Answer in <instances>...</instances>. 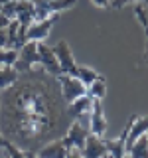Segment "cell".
Returning a JSON list of instances; mask_svg holds the SVG:
<instances>
[{"label": "cell", "instance_id": "obj_1", "mask_svg": "<svg viewBox=\"0 0 148 158\" xmlns=\"http://www.w3.org/2000/svg\"><path fill=\"white\" fill-rule=\"evenodd\" d=\"M71 118L57 77L47 71H28L0 99V132L22 150L38 152L43 142L61 138Z\"/></svg>", "mask_w": 148, "mask_h": 158}, {"label": "cell", "instance_id": "obj_2", "mask_svg": "<svg viewBox=\"0 0 148 158\" xmlns=\"http://www.w3.org/2000/svg\"><path fill=\"white\" fill-rule=\"evenodd\" d=\"M59 89H61V97L65 103H73L75 99L87 95V85L83 81H79L77 77L69 75V73H61L57 77Z\"/></svg>", "mask_w": 148, "mask_h": 158}, {"label": "cell", "instance_id": "obj_3", "mask_svg": "<svg viewBox=\"0 0 148 158\" xmlns=\"http://www.w3.org/2000/svg\"><path fill=\"white\" fill-rule=\"evenodd\" d=\"M36 6V20L49 18L63 10H69L77 4V0H32Z\"/></svg>", "mask_w": 148, "mask_h": 158}, {"label": "cell", "instance_id": "obj_4", "mask_svg": "<svg viewBox=\"0 0 148 158\" xmlns=\"http://www.w3.org/2000/svg\"><path fill=\"white\" fill-rule=\"evenodd\" d=\"M91 135V131H89V127L81 125L79 121H73L71 125H69L67 132L61 136V142L65 144V148H79V150H83V146H85V140L87 136Z\"/></svg>", "mask_w": 148, "mask_h": 158}, {"label": "cell", "instance_id": "obj_5", "mask_svg": "<svg viewBox=\"0 0 148 158\" xmlns=\"http://www.w3.org/2000/svg\"><path fill=\"white\" fill-rule=\"evenodd\" d=\"M39 63V53H38V42H28L26 46L20 49L18 53V59L14 63L18 73H28L32 71L34 65Z\"/></svg>", "mask_w": 148, "mask_h": 158}, {"label": "cell", "instance_id": "obj_6", "mask_svg": "<svg viewBox=\"0 0 148 158\" xmlns=\"http://www.w3.org/2000/svg\"><path fill=\"white\" fill-rule=\"evenodd\" d=\"M53 53H56L57 61H59V67H61V73H69V75L75 77L77 73V63H75V57L71 53V48L65 40H59V42L53 46Z\"/></svg>", "mask_w": 148, "mask_h": 158}, {"label": "cell", "instance_id": "obj_7", "mask_svg": "<svg viewBox=\"0 0 148 158\" xmlns=\"http://www.w3.org/2000/svg\"><path fill=\"white\" fill-rule=\"evenodd\" d=\"M107 128H109V125H107V117H105V111H103L101 99H93L91 118H89V131L95 136H105Z\"/></svg>", "mask_w": 148, "mask_h": 158}, {"label": "cell", "instance_id": "obj_8", "mask_svg": "<svg viewBox=\"0 0 148 158\" xmlns=\"http://www.w3.org/2000/svg\"><path fill=\"white\" fill-rule=\"evenodd\" d=\"M57 18H59V14H53V16L43 18V20H36L26 32L28 42H43V40L49 36V32H51V28H53V24H56Z\"/></svg>", "mask_w": 148, "mask_h": 158}, {"label": "cell", "instance_id": "obj_9", "mask_svg": "<svg viewBox=\"0 0 148 158\" xmlns=\"http://www.w3.org/2000/svg\"><path fill=\"white\" fill-rule=\"evenodd\" d=\"M38 53H39V65L43 67V71H47L53 77L61 75V67H59V61L53 53V48L46 46L43 42H38Z\"/></svg>", "mask_w": 148, "mask_h": 158}, {"label": "cell", "instance_id": "obj_10", "mask_svg": "<svg viewBox=\"0 0 148 158\" xmlns=\"http://www.w3.org/2000/svg\"><path fill=\"white\" fill-rule=\"evenodd\" d=\"M6 32H8V46H6V49H16V52H20V49L28 44V38H26L28 28L22 26L18 20H12V22H10Z\"/></svg>", "mask_w": 148, "mask_h": 158}, {"label": "cell", "instance_id": "obj_11", "mask_svg": "<svg viewBox=\"0 0 148 158\" xmlns=\"http://www.w3.org/2000/svg\"><path fill=\"white\" fill-rule=\"evenodd\" d=\"M91 107H93V99L89 95H83V97L75 99L73 103H67V115L71 121H79L81 117L91 113Z\"/></svg>", "mask_w": 148, "mask_h": 158}, {"label": "cell", "instance_id": "obj_12", "mask_svg": "<svg viewBox=\"0 0 148 158\" xmlns=\"http://www.w3.org/2000/svg\"><path fill=\"white\" fill-rule=\"evenodd\" d=\"M16 20L26 28H30L36 22V6L32 0H18L16 2Z\"/></svg>", "mask_w": 148, "mask_h": 158}, {"label": "cell", "instance_id": "obj_13", "mask_svg": "<svg viewBox=\"0 0 148 158\" xmlns=\"http://www.w3.org/2000/svg\"><path fill=\"white\" fill-rule=\"evenodd\" d=\"M81 152H83V156H85V158H103V156H107V146H105L103 136L89 135Z\"/></svg>", "mask_w": 148, "mask_h": 158}, {"label": "cell", "instance_id": "obj_14", "mask_svg": "<svg viewBox=\"0 0 148 158\" xmlns=\"http://www.w3.org/2000/svg\"><path fill=\"white\" fill-rule=\"evenodd\" d=\"M36 156L38 158H65L67 148L61 142V138H57V140H51V142H47V144H43L36 152Z\"/></svg>", "mask_w": 148, "mask_h": 158}, {"label": "cell", "instance_id": "obj_15", "mask_svg": "<svg viewBox=\"0 0 148 158\" xmlns=\"http://www.w3.org/2000/svg\"><path fill=\"white\" fill-rule=\"evenodd\" d=\"M148 135V117H136V121L132 123L130 131H128V138H126V152L140 136Z\"/></svg>", "mask_w": 148, "mask_h": 158}, {"label": "cell", "instance_id": "obj_16", "mask_svg": "<svg viewBox=\"0 0 148 158\" xmlns=\"http://www.w3.org/2000/svg\"><path fill=\"white\" fill-rule=\"evenodd\" d=\"M20 79V73L16 71L14 65H2L0 67V91L10 89Z\"/></svg>", "mask_w": 148, "mask_h": 158}, {"label": "cell", "instance_id": "obj_17", "mask_svg": "<svg viewBox=\"0 0 148 158\" xmlns=\"http://www.w3.org/2000/svg\"><path fill=\"white\" fill-rule=\"evenodd\" d=\"M87 95L91 99H101V101H103L105 95H107V79L103 75H99L95 81L87 87Z\"/></svg>", "mask_w": 148, "mask_h": 158}, {"label": "cell", "instance_id": "obj_18", "mask_svg": "<svg viewBox=\"0 0 148 158\" xmlns=\"http://www.w3.org/2000/svg\"><path fill=\"white\" fill-rule=\"evenodd\" d=\"M130 158H148V136H140L126 152Z\"/></svg>", "mask_w": 148, "mask_h": 158}, {"label": "cell", "instance_id": "obj_19", "mask_svg": "<svg viewBox=\"0 0 148 158\" xmlns=\"http://www.w3.org/2000/svg\"><path fill=\"white\" fill-rule=\"evenodd\" d=\"M134 14L136 18L142 22V28L146 32V48H144V61L148 63V14H146V8L142 4H134Z\"/></svg>", "mask_w": 148, "mask_h": 158}, {"label": "cell", "instance_id": "obj_20", "mask_svg": "<svg viewBox=\"0 0 148 158\" xmlns=\"http://www.w3.org/2000/svg\"><path fill=\"white\" fill-rule=\"evenodd\" d=\"M75 77L79 79V81H83L85 85L89 87L93 81L99 77V73L95 71V69H91V67H81V65H77V73H75Z\"/></svg>", "mask_w": 148, "mask_h": 158}, {"label": "cell", "instance_id": "obj_21", "mask_svg": "<svg viewBox=\"0 0 148 158\" xmlns=\"http://www.w3.org/2000/svg\"><path fill=\"white\" fill-rule=\"evenodd\" d=\"M18 53L16 49H0V67L2 65H14L16 63V59H18Z\"/></svg>", "mask_w": 148, "mask_h": 158}, {"label": "cell", "instance_id": "obj_22", "mask_svg": "<svg viewBox=\"0 0 148 158\" xmlns=\"http://www.w3.org/2000/svg\"><path fill=\"white\" fill-rule=\"evenodd\" d=\"M148 0H111V6L121 10L122 6H126V4H146Z\"/></svg>", "mask_w": 148, "mask_h": 158}, {"label": "cell", "instance_id": "obj_23", "mask_svg": "<svg viewBox=\"0 0 148 158\" xmlns=\"http://www.w3.org/2000/svg\"><path fill=\"white\" fill-rule=\"evenodd\" d=\"M65 158H85V156H83V152L79 150V148H69Z\"/></svg>", "mask_w": 148, "mask_h": 158}, {"label": "cell", "instance_id": "obj_24", "mask_svg": "<svg viewBox=\"0 0 148 158\" xmlns=\"http://www.w3.org/2000/svg\"><path fill=\"white\" fill-rule=\"evenodd\" d=\"M8 46V32L6 30H0V49H4Z\"/></svg>", "mask_w": 148, "mask_h": 158}, {"label": "cell", "instance_id": "obj_25", "mask_svg": "<svg viewBox=\"0 0 148 158\" xmlns=\"http://www.w3.org/2000/svg\"><path fill=\"white\" fill-rule=\"evenodd\" d=\"M10 22H12L10 18H6L4 14H0V30H6V28L10 26Z\"/></svg>", "mask_w": 148, "mask_h": 158}, {"label": "cell", "instance_id": "obj_26", "mask_svg": "<svg viewBox=\"0 0 148 158\" xmlns=\"http://www.w3.org/2000/svg\"><path fill=\"white\" fill-rule=\"evenodd\" d=\"M95 6H99V8H109L111 6V0H91Z\"/></svg>", "mask_w": 148, "mask_h": 158}, {"label": "cell", "instance_id": "obj_27", "mask_svg": "<svg viewBox=\"0 0 148 158\" xmlns=\"http://www.w3.org/2000/svg\"><path fill=\"white\" fill-rule=\"evenodd\" d=\"M8 2H14V0H0V6H4V4H8Z\"/></svg>", "mask_w": 148, "mask_h": 158}, {"label": "cell", "instance_id": "obj_28", "mask_svg": "<svg viewBox=\"0 0 148 158\" xmlns=\"http://www.w3.org/2000/svg\"><path fill=\"white\" fill-rule=\"evenodd\" d=\"M146 14H148V2H146Z\"/></svg>", "mask_w": 148, "mask_h": 158}, {"label": "cell", "instance_id": "obj_29", "mask_svg": "<svg viewBox=\"0 0 148 158\" xmlns=\"http://www.w3.org/2000/svg\"><path fill=\"white\" fill-rule=\"evenodd\" d=\"M103 158H109V154H107V156H103Z\"/></svg>", "mask_w": 148, "mask_h": 158}, {"label": "cell", "instance_id": "obj_30", "mask_svg": "<svg viewBox=\"0 0 148 158\" xmlns=\"http://www.w3.org/2000/svg\"><path fill=\"white\" fill-rule=\"evenodd\" d=\"M125 158H130V156H128V154H126V156H125Z\"/></svg>", "mask_w": 148, "mask_h": 158}, {"label": "cell", "instance_id": "obj_31", "mask_svg": "<svg viewBox=\"0 0 148 158\" xmlns=\"http://www.w3.org/2000/svg\"><path fill=\"white\" fill-rule=\"evenodd\" d=\"M0 136H2V132H0Z\"/></svg>", "mask_w": 148, "mask_h": 158}, {"label": "cell", "instance_id": "obj_32", "mask_svg": "<svg viewBox=\"0 0 148 158\" xmlns=\"http://www.w3.org/2000/svg\"><path fill=\"white\" fill-rule=\"evenodd\" d=\"M0 99H2V95H0Z\"/></svg>", "mask_w": 148, "mask_h": 158}, {"label": "cell", "instance_id": "obj_33", "mask_svg": "<svg viewBox=\"0 0 148 158\" xmlns=\"http://www.w3.org/2000/svg\"><path fill=\"white\" fill-rule=\"evenodd\" d=\"M146 136H148V135H146Z\"/></svg>", "mask_w": 148, "mask_h": 158}]
</instances>
